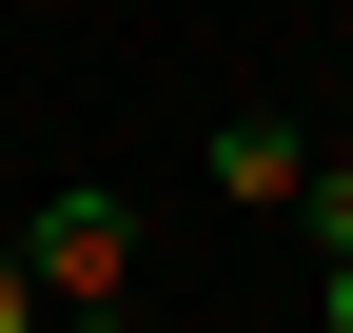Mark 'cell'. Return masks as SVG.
<instances>
[{"mask_svg":"<svg viewBox=\"0 0 353 333\" xmlns=\"http://www.w3.org/2000/svg\"><path fill=\"white\" fill-rule=\"evenodd\" d=\"M0 333H59V294H39V255L0 235Z\"/></svg>","mask_w":353,"mask_h":333,"instance_id":"3","label":"cell"},{"mask_svg":"<svg viewBox=\"0 0 353 333\" xmlns=\"http://www.w3.org/2000/svg\"><path fill=\"white\" fill-rule=\"evenodd\" d=\"M314 314H334V333H353V235H334V255H314Z\"/></svg>","mask_w":353,"mask_h":333,"instance_id":"5","label":"cell"},{"mask_svg":"<svg viewBox=\"0 0 353 333\" xmlns=\"http://www.w3.org/2000/svg\"><path fill=\"white\" fill-rule=\"evenodd\" d=\"M294 177H314V138H294V118H216V196L294 216Z\"/></svg>","mask_w":353,"mask_h":333,"instance_id":"2","label":"cell"},{"mask_svg":"<svg viewBox=\"0 0 353 333\" xmlns=\"http://www.w3.org/2000/svg\"><path fill=\"white\" fill-rule=\"evenodd\" d=\"M294 216H314V255L353 235V157H314V177H294Z\"/></svg>","mask_w":353,"mask_h":333,"instance_id":"4","label":"cell"},{"mask_svg":"<svg viewBox=\"0 0 353 333\" xmlns=\"http://www.w3.org/2000/svg\"><path fill=\"white\" fill-rule=\"evenodd\" d=\"M20 255H39V294H59V333H138V196L59 177V196L20 216Z\"/></svg>","mask_w":353,"mask_h":333,"instance_id":"1","label":"cell"}]
</instances>
